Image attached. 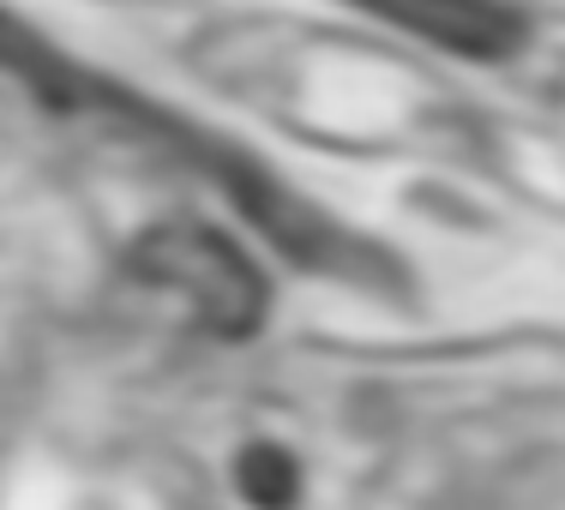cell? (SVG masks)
Returning a JSON list of instances; mask_svg holds the SVG:
<instances>
[{
  "label": "cell",
  "instance_id": "cell-2",
  "mask_svg": "<svg viewBox=\"0 0 565 510\" xmlns=\"http://www.w3.org/2000/svg\"><path fill=\"white\" fill-rule=\"evenodd\" d=\"M349 7L373 12V19L422 36V43H439L451 55H481V61L518 48L523 36L518 12H505L500 0H349Z\"/></svg>",
  "mask_w": 565,
  "mask_h": 510
},
{
  "label": "cell",
  "instance_id": "cell-3",
  "mask_svg": "<svg viewBox=\"0 0 565 510\" xmlns=\"http://www.w3.org/2000/svg\"><path fill=\"white\" fill-rule=\"evenodd\" d=\"M235 487L253 510H289L295 492H301V475H295V463L277 445H253L235 463Z\"/></svg>",
  "mask_w": 565,
  "mask_h": 510
},
{
  "label": "cell",
  "instance_id": "cell-1",
  "mask_svg": "<svg viewBox=\"0 0 565 510\" xmlns=\"http://www.w3.org/2000/svg\"><path fill=\"white\" fill-rule=\"evenodd\" d=\"M132 259H139V276H151V283H163V289H181L186 306H193L217 337H247L265 318L259 271H253V259L223 235V228H205V223L151 228Z\"/></svg>",
  "mask_w": 565,
  "mask_h": 510
},
{
  "label": "cell",
  "instance_id": "cell-4",
  "mask_svg": "<svg viewBox=\"0 0 565 510\" xmlns=\"http://www.w3.org/2000/svg\"><path fill=\"white\" fill-rule=\"evenodd\" d=\"M0 66H7V73H19V78H31L36 97L66 102V66L43 48V36L19 31V24L7 19V12H0Z\"/></svg>",
  "mask_w": 565,
  "mask_h": 510
}]
</instances>
